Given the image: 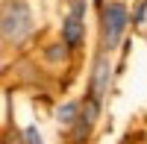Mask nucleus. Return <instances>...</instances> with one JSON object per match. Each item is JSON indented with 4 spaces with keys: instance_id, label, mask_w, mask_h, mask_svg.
Here are the masks:
<instances>
[{
    "instance_id": "nucleus-6",
    "label": "nucleus",
    "mask_w": 147,
    "mask_h": 144,
    "mask_svg": "<svg viewBox=\"0 0 147 144\" xmlns=\"http://www.w3.org/2000/svg\"><path fill=\"white\" fill-rule=\"evenodd\" d=\"M24 138H27V144H41V133L35 127H27L24 129Z\"/></svg>"
},
{
    "instance_id": "nucleus-7",
    "label": "nucleus",
    "mask_w": 147,
    "mask_h": 144,
    "mask_svg": "<svg viewBox=\"0 0 147 144\" xmlns=\"http://www.w3.org/2000/svg\"><path fill=\"white\" fill-rule=\"evenodd\" d=\"M144 21H147V18H144Z\"/></svg>"
},
{
    "instance_id": "nucleus-5",
    "label": "nucleus",
    "mask_w": 147,
    "mask_h": 144,
    "mask_svg": "<svg viewBox=\"0 0 147 144\" xmlns=\"http://www.w3.org/2000/svg\"><path fill=\"white\" fill-rule=\"evenodd\" d=\"M80 112H82V103H77V100L62 103V106L56 109V121L65 124V127H74V124H77V118H80Z\"/></svg>"
},
{
    "instance_id": "nucleus-4",
    "label": "nucleus",
    "mask_w": 147,
    "mask_h": 144,
    "mask_svg": "<svg viewBox=\"0 0 147 144\" xmlns=\"http://www.w3.org/2000/svg\"><path fill=\"white\" fill-rule=\"evenodd\" d=\"M109 79H112V65H109V59L106 53L97 59V65H94V74H91V82H88V97L97 100L103 106V97L109 94Z\"/></svg>"
},
{
    "instance_id": "nucleus-2",
    "label": "nucleus",
    "mask_w": 147,
    "mask_h": 144,
    "mask_svg": "<svg viewBox=\"0 0 147 144\" xmlns=\"http://www.w3.org/2000/svg\"><path fill=\"white\" fill-rule=\"evenodd\" d=\"M127 24H129V12L121 0H109L100 12V38H103V50L112 53L115 47L121 44L127 32Z\"/></svg>"
},
{
    "instance_id": "nucleus-1",
    "label": "nucleus",
    "mask_w": 147,
    "mask_h": 144,
    "mask_svg": "<svg viewBox=\"0 0 147 144\" xmlns=\"http://www.w3.org/2000/svg\"><path fill=\"white\" fill-rule=\"evenodd\" d=\"M3 41L21 44L32 32V9L27 0H6L3 3Z\"/></svg>"
},
{
    "instance_id": "nucleus-3",
    "label": "nucleus",
    "mask_w": 147,
    "mask_h": 144,
    "mask_svg": "<svg viewBox=\"0 0 147 144\" xmlns=\"http://www.w3.org/2000/svg\"><path fill=\"white\" fill-rule=\"evenodd\" d=\"M85 0H71V9H68V18L62 24V38L68 47H77L82 41V27H85Z\"/></svg>"
}]
</instances>
